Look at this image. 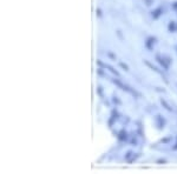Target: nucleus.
I'll list each match as a JSON object with an SVG mask.
<instances>
[{
	"instance_id": "obj_1",
	"label": "nucleus",
	"mask_w": 177,
	"mask_h": 174,
	"mask_svg": "<svg viewBox=\"0 0 177 174\" xmlns=\"http://www.w3.org/2000/svg\"><path fill=\"white\" fill-rule=\"evenodd\" d=\"M155 59H156V61L161 65V67H163L164 71H167V72L169 71V68H170V64H171V59L169 58V57L157 53L156 55H155Z\"/></svg>"
},
{
	"instance_id": "obj_2",
	"label": "nucleus",
	"mask_w": 177,
	"mask_h": 174,
	"mask_svg": "<svg viewBox=\"0 0 177 174\" xmlns=\"http://www.w3.org/2000/svg\"><path fill=\"white\" fill-rule=\"evenodd\" d=\"M118 119H119V113H118V111L116 108H112V110H111V113H110V118H109V120H108L109 128H112L113 125L116 124V121H118Z\"/></svg>"
},
{
	"instance_id": "obj_3",
	"label": "nucleus",
	"mask_w": 177,
	"mask_h": 174,
	"mask_svg": "<svg viewBox=\"0 0 177 174\" xmlns=\"http://www.w3.org/2000/svg\"><path fill=\"white\" fill-rule=\"evenodd\" d=\"M156 44H157V38H156V37H153V35H150V37H148V38L145 39V41H144V47H145L148 51L151 52Z\"/></svg>"
},
{
	"instance_id": "obj_4",
	"label": "nucleus",
	"mask_w": 177,
	"mask_h": 174,
	"mask_svg": "<svg viewBox=\"0 0 177 174\" xmlns=\"http://www.w3.org/2000/svg\"><path fill=\"white\" fill-rule=\"evenodd\" d=\"M97 64H98V66L99 67H103V68H105V71L108 69L109 72H111L112 74H115L116 77H119V72H118L117 69H115V68L111 66V65H109V64H104V63H102L100 60H97Z\"/></svg>"
},
{
	"instance_id": "obj_5",
	"label": "nucleus",
	"mask_w": 177,
	"mask_h": 174,
	"mask_svg": "<svg viewBox=\"0 0 177 174\" xmlns=\"http://www.w3.org/2000/svg\"><path fill=\"white\" fill-rule=\"evenodd\" d=\"M155 124H156L158 130H163L165 127V125H167V120L161 114H157V115L155 116Z\"/></svg>"
},
{
	"instance_id": "obj_6",
	"label": "nucleus",
	"mask_w": 177,
	"mask_h": 174,
	"mask_svg": "<svg viewBox=\"0 0 177 174\" xmlns=\"http://www.w3.org/2000/svg\"><path fill=\"white\" fill-rule=\"evenodd\" d=\"M163 12H164V8L162 6H158L153 11H151V18L153 20H158L163 15Z\"/></svg>"
},
{
	"instance_id": "obj_7",
	"label": "nucleus",
	"mask_w": 177,
	"mask_h": 174,
	"mask_svg": "<svg viewBox=\"0 0 177 174\" xmlns=\"http://www.w3.org/2000/svg\"><path fill=\"white\" fill-rule=\"evenodd\" d=\"M129 138H130V136H129V133L124 130V128H122V130L117 133V139L121 141V142H126V141H129Z\"/></svg>"
},
{
	"instance_id": "obj_8",
	"label": "nucleus",
	"mask_w": 177,
	"mask_h": 174,
	"mask_svg": "<svg viewBox=\"0 0 177 174\" xmlns=\"http://www.w3.org/2000/svg\"><path fill=\"white\" fill-rule=\"evenodd\" d=\"M144 64H145V65H147L148 67L150 68L151 71H153V72H156V73H157V74H161V75H163V72H162V71H159V68L156 67V66H153V64L150 63V61H148L147 59L144 60Z\"/></svg>"
},
{
	"instance_id": "obj_9",
	"label": "nucleus",
	"mask_w": 177,
	"mask_h": 174,
	"mask_svg": "<svg viewBox=\"0 0 177 174\" xmlns=\"http://www.w3.org/2000/svg\"><path fill=\"white\" fill-rule=\"evenodd\" d=\"M168 31H169L170 33H175V32H177V23L176 21H170V23L168 24Z\"/></svg>"
},
{
	"instance_id": "obj_10",
	"label": "nucleus",
	"mask_w": 177,
	"mask_h": 174,
	"mask_svg": "<svg viewBox=\"0 0 177 174\" xmlns=\"http://www.w3.org/2000/svg\"><path fill=\"white\" fill-rule=\"evenodd\" d=\"M159 101H161L162 106L164 107V108H165V110H167L168 112H172V111H174V110H172V107L170 106V104H169V102H168L167 100H165V99L161 98V100H159Z\"/></svg>"
},
{
	"instance_id": "obj_11",
	"label": "nucleus",
	"mask_w": 177,
	"mask_h": 174,
	"mask_svg": "<svg viewBox=\"0 0 177 174\" xmlns=\"http://www.w3.org/2000/svg\"><path fill=\"white\" fill-rule=\"evenodd\" d=\"M135 154V152L133 151H128L126 153H125V155H124V159H125V161H128V160L131 159V156Z\"/></svg>"
},
{
	"instance_id": "obj_12",
	"label": "nucleus",
	"mask_w": 177,
	"mask_h": 174,
	"mask_svg": "<svg viewBox=\"0 0 177 174\" xmlns=\"http://www.w3.org/2000/svg\"><path fill=\"white\" fill-rule=\"evenodd\" d=\"M96 92H97V94H98L99 97L103 99V98H104V95H103V92H104L103 87L100 86V85H98V86H97V90H96Z\"/></svg>"
},
{
	"instance_id": "obj_13",
	"label": "nucleus",
	"mask_w": 177,
	"mask_h": 174,
	"mask_svg": "<svg viewBox=\"0 0 177 174\" xmlns=\"http://www.w3.org/2000/svg\"><path fill=\"white\" fill-rule=\"evenodd\" d=\"M139 156H141V153H135V154L131 156V159L128 160V162H129V164H132L133 161H136V160H137Z\"/></svg>"
},
{
	"instance_id": "obj_14",
	"label": "nucleus",
	"mask_w": 177,
	"mask_h": 174,
	"mask_svg": "<svg viewBox=\"0 0 177 174\" xmlns=\"http://www.w3.org/2000/svg\"><path fill=\"white\" fill-rule=\"evenodd\" d=\"M112 102H113V104H116L117 106L122 105V100H121V99H119L117 95H113V97H112Z\"/></svg>"
},
{
	"instance_id": "obj_15",
	"label": "nucleus",
	"mask_w": 177,
	"mask_h": 174,
	"mask_svg": "<svg viewBox=\"0 0 177 174\" xmlns=\"http://www.w3.org/2000/svg\"><path fill=\"white\" fill-rule=\"evenodd\" d=\"M129 142H130V145L131 146H137L138 145V139L136 138V136H132V138H131V140L129 141Z\"/></svg>"
},
{
	"instance_id": "obj_16",
	"label": "nucleus",
	"mask_w": 177,
	"mask_h": 174,
	"mask_svg": "<svg viewBox=\"0 0 177 174\" xmlns=\"http://www.w3.org/2000/svg\"><path fill=\"white\" fill-rule=\"evenodd\" d=\"M119 66H121V67L123 68L124 71H126V72H128L129 69H130V68H129V66H128V65H126V64H124V63H122V61L119 63Z\"/></svg>"
},
{
	"instance_id": "obj_17",
	"label": "nucleus",
	"mask_w": 177,
	"mask_h": 174,
	"mask_svg": "<svg viewBox=\"0 0 177 174\" xmlns=\"http://www.w3.org/2000/svg\"><path fill=\"white\" fill-rule=\"evenodd\" d=\"M143 1H144V4H145V5L150 7V6L153 4V1H155V0H143Z\"/></svg>"
},
{
	"instance_id": "obj_18",
	"label": "nucleus",
	"mask_w": 177,
	"mask_h": 174,
	"mask_svg": "<svg viewBox=\"0 0 177 174\" xmlns=\"http://www.w3.org/2000/svg\"><path fill=\"white\" fill-rule=\"evenodd\" d=\"M96 15H97L98 18H102V17H103V13H102V10H100V8H97V10H96Z\"/></svg>"
},
{
	"instance_id": "obj_19",
	"label": "nucleus",
	"mask_w": 177,
	"mask_h": 174,
	"mask_svg": "<svg viewBox=\"0 0 177 174\" xmlns=\"http://www.w3.org/2000/svg\"><path fill=\"white\" fill-rule=\"evenodd\" d=\"M168 161L165 159H158L157 161H156V164H158V165H162V164H167Z\"/></svg>"
},
{
	"instance_id": "obj_20",
	"label": "nucleus",
	"mask_w": 177,
	"mask_h": 174,
	"mask_svg": "<svg viewBox=\"0 0 177 174\" xmlns=\"http://www.w3.org/2000/svg\"><path fill=\"white\" fill-rule=\"evenodd\" d=\"M116 33H117L118 38L121 39V40H124V38H123V34H122V31H119V29H118V31H117V32H116Z\"/></svg>"
},
{
	"instance_id": "obj_21",
	"label": "nucleus",
	"mask_w": 177,
	"mask_h": 174,
	"mask_svg": "<svg viewBox=\"0 0 177 174\" xmlns=\"http://www.w3.org/2000/svg\"><path fill=\"white\" fill-rule=\"evenodd\" d=\"M171 8H172V10H174V11H175V12H176V13H177V1H175V3H172Z\"/></svg>"
},
{
	"instance_id": "obj_22",
	"label": "nucleus",
	"mask_w": 177,
	"mask_h": 174,
	"mask_svg": "<svg viewBox=\"0 0 177 174\" xmlns=\"http://www.w3.org/2000/svg\"><path fill=\"white\" fill-rule=\"evenodd\" d=\"M97 73H98V75H100V77H102V75H104L103 68H98V69H97Z\"/></svg>"
},
{
	"instance_id": "obj_23",
	"label": "nucleus",
	"mask_w": 177,
	"mask_h": 174,
	"mask_svg": "<svg viewBox=\"0 0 177 174\" xmlns=\"http://www.w3.org/2000/svg\"><path fill=\"white\" fill-rule=\"evenodd\" d=\"M172 151H177V142L174 146H172Z\"/></svg>"
},
{
	"instance_id": "obj_24",
	"label": "nucleus",
	"mask_w": 177,
	"mask_h": 174,
	"mask_svg": "<svg viewBox=\"0 0 177 174\" xmlns=\"http://www.w3.org/2000/svg\"><path fill=\"white\" fill-rule=\"evenodd\" d=\"M176 49H177V47H176Z\"/></svg>"
}]
</instances>
